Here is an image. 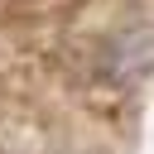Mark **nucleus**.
I'll list each match as a JSON object with an SVG mask.
<instances>
[{"label": "nucleus", "mask_w": 154, "mask_h": 154, "mask_svg": "<svg viewBox=\"0 0 154 154\" xmlns=\"http://www.w3.org/2000/svg\"><path fill=\"white\" fill-rule=\"evenodd\" d=\"M106 67H111V77H120V82H135V77L154 72V29H130V34H120V38L106 48Z\"/></svg>", "instance_id": "obj_1"}]
</instances>
